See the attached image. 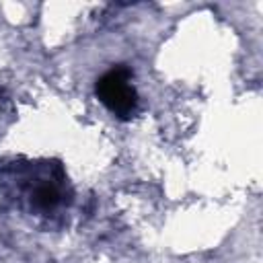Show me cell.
<instances>
[{
    "label": "cell",
    "mask_w": 263,
    "mask_h": 263,
    "mask_svg": "<svg viewBox=\"0 0 263 263\" xmlns=\"http://www.w3.org/2000/svg\"><path fill=\"white\" fill-rule=\"evenodd\" d=\"M134 72L119 64L97 78L95 92L99 101L119 119H129L138 109V90L132 84Z\"/></svg>",
    "instance_id": "1"
},
{
    "label": "cell",
    "mask_w": 263,
    "mask_h": 263,
    "mask_svg": "<svg viewBox=\"0 0 263 263\" xmlns=\"http://www.w3.org/2000/svg\"><path fill=\"white\" fill-rule=\"evenodd\" d=\"M64 181V179H60ZM53 181V179H39V183H35V187L29 191V199L33 203V208L41 210V212H49L53 208H58L64 201V193H62V183Z\"/></svg>",
    "instance_id": "2"
}]
</instances>
